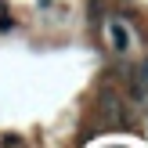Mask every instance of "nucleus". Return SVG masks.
Instances as JSON below:
<instances>
[{
	"label": "nucleus",
	"instance_id": "f257e3e1",
	"mask_svg": "<svg viewBox=\"0 0 148 148\" xmlns=\"http://www.w3.org/2000/svg\"><path fill=\"white\" fill-rule=\"evenodd\" d=\"M98 112H101V119H105L108 127H130V119H134V116H130V105L112 87H101L98 90Z\"/></svg>",
	"mask_w": 148,
	"mask_h": 148
},
{
	"label": "nucleus",
	"instance_id": "f03ea898",
	"mask_svg": "<svg viewBox=\"0 0 148 148\" xmlns=\"http://www.w3.org/2000/svg\"><path fill=\"white\" fill-rule=\"evenodd\" d=\"M108 33H112V47H116V51H127V47H130V33H127L123 22H112Z\"/></svg>",
	"mask_w": 148,
	"mask_h": 148
}]
</instances>
